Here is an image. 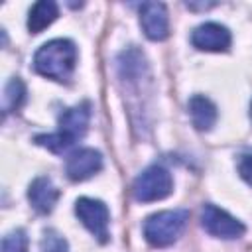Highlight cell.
<instances>
[{
    "mask_svg": "<svg viewBox=\"0 0 252 252\" xmlns=\"http://www.w3.org/2000/svg\"><path fill=\"white\" fill-rule=\"evenodd\" d=\"M189 114H191L193 126L201 132L211 130L217 122V106L205 94H193L189 98Z\"/></svg>",
    "mask_w": 252,
    "mask_h": 252,
    "instance_id": "11",
    "label": "cell"
},
{
    "mask_svg": "<svg viewBox=\"0 0 252 252\" xmlns=\"http://www.w3.org/2000/svg\"><path fill=\"white\" fill-rule=\"evenodd\" d=\"M91 120V102L75 104L59 116V134L73 146L77 140H81L87 134Z\"/></svg>",
    "mask_w": 252,
    "mask_h": 252,
    "instance_id": "6",
    "label": "cell"
},
{
    "mask_svg": "<svg viewBox=\"0 0 252 252\" xmlns=\"http://www.w3.org/2000/svg\"><path fill=\"white\" fill-rule=\"evenodd\" d=\"M59 16V10H57V4L51 2V0H39L32 6L30 10V16H28V30L32 33H39L43 32L55 18Z\"/></svg>",
    "mask_w": 252,
    "mask_h": 252,
    "instance_id": "12",
    "label": "cell"
},
{
    "mask_svg": "<svg viewBox=\"0 0 252 252\" xmlns=\"http://www.w3.org/2000/svg\"><path fill=\"white\" fill-rule=\"evenodd\" d=\"M0 252H28V236L22 228H16L12 232H8L2 238V246Z\"/></svg>",
    "mask_w": 252,
    "mask_h": 252,
    "instance_id": "14",
    "label": "cell"
},
{
    "mask_svg": "<svg viewBox=\"0 0 252 252\" xmlns=\"http://www.w3.org/2000/svg\"><path fill=\"white\" fill-rule=\"evenodd\" d=\"M171 189H173L171 173L161 165H150L136 177L132 193L136 201L150 203V201L165 199L171 193Z\"/></svg>",
    "mask_w": 252,
    "mask_h": 252,
    "instance_id": "3",
    "label": "cell"
},
{
    "mask_svg": "<svg viewBox=\"0 0 252 252\" xmlns=\"http://www.w3.org/2000/svg\"><path fill=\"white\" fill-rule=\"evenodd\" d=\"M77 63V47L71 39H51L33 55V67L39 75L53 81H69Z\"/></svg>",
    "mask_w": 252,
    "mask_h": 252,
    "instance_id": "1",
    "label": "cell"
},
{
    "mask_svg": "<svg viewBox=\"0 0 252 252\" xmlns=\"http://www.w3.org/2000/svg\"><path fill=\"white\" fill-rule=\"evenodd\" d=\"M230 41V32L217 22L201 24L191 33V43L201 51H226Z\"/></svg>",
    "mask_w": 252,
    "mask_h": 252,
    "instance_id": "8",
    "label": "cell"
},
{
    "mask_svg": "<svg viewBox=\"0 0 252 252\" xmlns=\"http://www.w3.org/2000/svg\"><path fill=\"white\" fill-rule=\"evenodd\" d=\"M24 98H26V87H24V83L18 77L10 79L8 85H6V89H4V114L18 110L20 104L24 102Z\"/></svg>",
    "mask_w": 252,
    "mask_h": 252,
    "instance_id": "13",
    "label": "cell"
},
{
    "mask_svg": "<svg viewBox=\"0 0 252 252\" xmlns=\"http://www.w3.org/2000/svg\"><path fill=\"white\" fill-rule=\"evenodd\" d=\"M100 167H102V156L93 148H83L73 152L65 163V171L71 181H85L93 177L96 171H100Z\"/></svg>",
    "mask_w": 252,
    "mask_h": 252,
    "instance_id": "9",
    "label": "cell"
},
{
    "mask_svg": "<svg viewBox=\"0 0 252 252\" xmlns=\"http://www.w3.org/2000/svg\"><path fill=\"white\" fill-rule=\"evenodd\" d=\"M187 219H189V211L185 209L154 213L144 220V236L156 248L169 246L181 236Z\"/></svg>",
    "mask_w": 252,
    "mask_h": 252,
    "instance_id": "2",
    "label": "cell"
},
{
    "mask_svg": "<svg viewBox=\"0 0 252 252\" xmlns=\"http://www.w3.org/2000/svg\"><path fill=\"white\" fill-rule=\"evenodd\" d=\"M75 215L96 236L98 242H102V244L108 242V220H110V213H108V207L102 201L91 199V197H81L75 203Z\"/></svg>",
    "mask_w": 252,
    "mask_h": 252,
    "instance_id": "4",
    "label": "cell"
},
{
    "mask_svg": "<svg viewBox=\"0 0 252 252\" xmlns=\"http://www.w3.org/2000/svg\"><path fill=\"white\" fill-rule=\"evenodd\" d=\"M140 24L152 41H161L169 35L167 10L161 2H144L140 6Z\"/></svg>",
    "mask_w": 252,
    "mask_h": 252,
    "instance_id": "7",
    "label": "cell"
},
{
    "mask_svg": "<svg viewBox=\"0 0 252 252\" xmlns=\"http://www.w3.org/2000/svg\"><path fill=\"white\" fill-rule=\"evenodd\" d=\"M250 114H252V110H250Z\"/></svg>",
    "mask_w": 252,
    "mask_h": 252,
    "instance_id": "18",
    "label": "cell"
},
{
    "mask_svg": "<svg viewBox=\"0 0 252 252\" xmlns=\"http://www.w3.org/2000/svg\"><path fill=\"white\" fill-rule=\"evenodd\" d=\"M28 199L37 213L47 215L53 211V207L59 199V189L53 185V181L49 177H35L28 189Z\"/></svg>",
    "mask_w": 252,
    "mask_h": 252,
    "instance_id": "10",
    "label": "cell"
},
{
    "mask_svg": "<svg viewBox=\"0 0 252 252\" xmlns=\"http://www.w3.org/2000/svg\"><path fill=\"white\" fill-rule=\"evenodd\" d=\"M236 167H238L240 177L252 187V148H246L244 152H240Z\"/></svg>",
    "mask_w": 252,
    "mask_h": 252,
    "instance_id": "17",
    "label": "cell"
},
{
    "mask_svg": "<svg viewBox=\"0 0 252 252\" xmlns=\"http://www.w3.org/2000/svg\"><path fill=\"white\" fill-rule=\"evenodd\" d=\"M41 252H69V246H67V240L57 230L49 228V230L43 232Z\"/></svg>",
    "mask_w": 252,
    "mask_h": 252,
    "instance_id": "16",
    "label": "cell"
},
{
    "mask_svg": "<svg viewBox=\"0 0 252 252\" xmlns=\"http://www.w3.org/2000/svg\"><path fill=\"white\" fill-rule=\"evenodd\" d=\"M201 224L211 236H217V238L232 240V238H238L244 234V224L238 219H234L232 215H228L226 211H222L211 203L203 205Z\"/></svg>",
    "mask_w": 252,
    "mask_h": 252,
    "instance_id": "5",
    "label": "cell"
},
{
    "mask_svg": "<svg viewBox=\"0 0 252 252\" xmlns=\"http://www.w3.org/2000/svg\"><path fill=\"white\" fill-rule=\"evenodd\" d=\"M35 144L47 148L53 154H63V152H67L71 148V144L59 132H55V134H39V136H35Z\"/></svg>",
    "mask_w": 252,
    "mask_h": 252,
    "instance_id": "15",
    "label": "cell"
}]
</instances>
